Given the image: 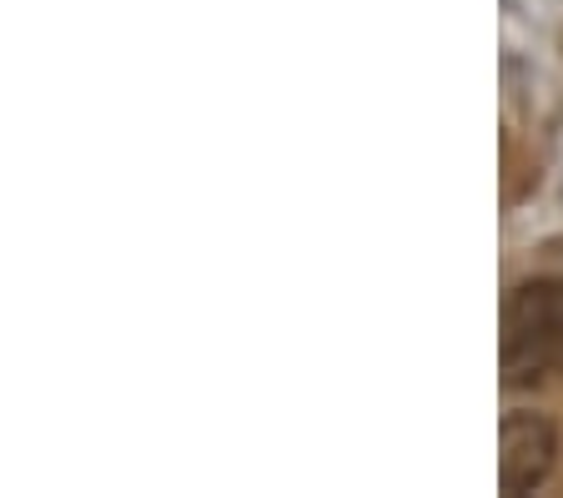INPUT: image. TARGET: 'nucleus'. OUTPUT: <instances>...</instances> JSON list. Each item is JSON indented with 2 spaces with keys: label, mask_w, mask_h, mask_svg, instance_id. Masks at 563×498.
Returning <instances> with one entry per match:
<instances>
[{
  "label": "nucleus",
  "mask_w": 563,
  "mask_h": 498,
  "mask_svg": "<svg viewBox=\"0 0 563 498\" xmlns=\"http://www.w3.org/2000/svg\"><path fill=\"white\" fill-rule=\"evenodd\" d=\"M553 463H559V428H553V418L528 413V408L504 413V428H498V484H504V494L543 488Z\"/></svg>",
  "instance_id": "nucleus-2"
},
{
  "label": "nucleus",
  "mask_w": 563,
  "mask_h": 498,
  "mask_svg": "<svg viewBox=\"0 0 563 498\" xmlns=\"http://www.w3.org/2000/svg\"><path fill=\"white\" fill-rule=\"evenodd\" d=\"M504 383L528 388L563 368V277H528L504 302Z\"/></svg>",
  "instance_id": "nucleus-1"
}]
</instances>
